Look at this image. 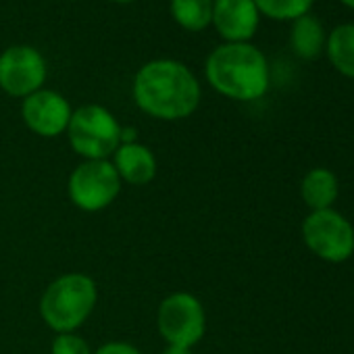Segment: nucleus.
<instances>
[{
    "label": "nucleus",
    "mask_w": 354,
    "mask_h": 354,
    "mask_svg": "<svg viewBox=\"0 0 354 354\" xmlns=\"http://www.w3.org/2000/svg\"><path fill=\"white\" fill-rule=\"evenodd\" d=\"M138 109L158 121H182L201 106V82L190 67L175 59H154L142 65L131 86Z\"/></svg>",
    "instance_id": "obj_1"
},
{
    "label": "nucleus",
    "mask_w": 354,
    "mask_h": 354,
    "mask_svg": "<svg viewBox=\"0 0 354 354\" xmlns=\"http://www.w3.org/2000/svg\"><path fill=\"white\" fill-rule=\"evenodd\" d=\"M205 75L215 92L238 102L259 100L271 86L269 61L250 42L219 44L207 57Z\"/></svg>",
    "instance_id": "obj_2"
},
{
    "label": "nucleus",
    "mask_w": 354,
    "mask_h": 354,
    "mask_svg": "<svg viewBox=\"0 0 354 354\" xmlns=\"http://www.w3.org/2000/svg\"><path fill=\"white\" fill-rule=\"evenodd\" d=\"M98 302V286L86 273H65L48 283L40 298V315L57 333L80 329Z\"/></svg>",
    "instance_id": "obj_3"
},
{
    "label": "nucleus",
    "mask_w": 354,
    "mask_h": 354,
    "mask_svg": "<svg viewBox=\"0 0 354 354\" xmlns=\"http://www.w3.org/2000/svg\"><path fill=\"white\" fill-rule=\"evenodd\" d=\"M67 138L84 160H109L121 146V125L102 104H82L73 111Z\"/></svg>",
    "instance_id": "obj_4"
},
{
    "label": "nucleus",
    "mask_w": 354,
    "mask_h": 354,
    "mask_svg": "<svg viewBox=\"0 0 354 354\" xmlns=\"http://www.w3.org/2000/svg\"><path fill=\"white\" fill-rule=\"evenodd\" d=\"M156 327L167 346L192 348L207 331L205 306L190 292H173L158 304Z\"/></svg>",
    "instance_id": "obj_5"
},
{
    "label": "nucleus",
    "mask_w": 354,
    "mask_h": 354,
    "mask_svg": "<svg viewBox=\"0 0 354 354\" xmlns=\"http://www.w3.org/2000/svg\"><path fill=\"white\" fill-rule=\"evenodd\" d=\"M302 240L325 263H346L354 254V225L335 209L310 211L302 221Z\"/></svg>",
    "instance_id": "obj_6"
},
{
    "label": "nucleus",
    "mask_w": 354,
    "mask_h": 354,
    "mask_svg": "<svg viewBox=\"0 0 354 354\" xmlns=\"http://www.w3.org/2000/svg\"><path fill=\"white\" fill-rule=\"evenodd\" d=\"M121 184L111 160H84L69 175L67 194L80 211L98 213L117 201Z\"/></svg>",
    "instance_id": "obj_7"
},
{
    "label": "nucleus",
    "mask_w": 354,
    "mask_h": 354,
    "mask_svg": "<svg viewBox=\"0 0 354 354\" xmlns=\"http://www.w3.org/2000/svg\"><path fill=\"white\" fill-rule=\"evenodd\" d=\"M46 59L30 44H13L0 53V90L13 98H28L44 88Z\"/></svg>",
    "instance_id": "obj_8"
},
{
    "label": "nucleus",
    "mask_w": 354,
    "mask_h": 354,
    "mask_svg": "<svg viewBox=\"0 0 354 354\" xmlns=\"http://www.w3.org/2000/svg\"><path fill=\"white\" fill-rule=\"evenodd\" d=\"M73 109L69 100L57 90H38L24 98L21 117L30 131L40 138H57L67 131Z\"/></svg>",
    "instance_id": "obj_9"
},
{
    "label": "nucleus",
    "mask_w": 354,
    "mask_h": 354,
    "mask_svg": "<svg viewBox=\"0 0 354 354\" xmlns=\"http://www.w3.org/2000/svg\"><path fill=\"white\" fill-rule=\"evenodd\" d=\"M259 24L261 13L254 0H213L211 26L225 42H250Z\"/></svg>",
    "instance_id": "obj_10"
},
{
    "label": "nucleus",
    "mask_w": 354,
    "mask_h": 354,
    "mask_svg": "<svg viewBox=\"0 0 354 354\" xmlns=\"http://www.w3.org/2000/svg\"><path fill=\"white\" fill-rule=\"evenodd\" d=\"M111 162L119 180L131 186H146L156 177V156L146 144L140 142L121 144Z\"/></svg>",
    "instance_id": "obj_11"
},
{
    "label": "nucleus",
    "mask_w": 354,
    "mask_h": 354,
    "mask_svg": "<svg viewBox=\"0 0 354 354\" xmlns=\"http://www.w3.org/2000/svg\"><path fill=\"white\" fill-rule=\"evenodd\" d=\"M300 196L310 211L333 209L339 196V182L335 173L325 167L310 169L300 182Z\"/></svg>",
    "instance_id": "obj_12"
},
{
    "label": "nucleus",
    "mask_w": 354,
    "mask_h": 354,
    "mask_svg": "<svg viewBox=\"0 0 354 354\" xmlns=\"http://www.w3.org/2000/svg\"><path fill=\"white\" fill-rule=\"evenodd\" d=\"M325 40H327L325 28L315 15L306 13V15L292 21L290 46H292L296 57H300L304 61L317 59L325 50Z\"/></svg>",
    "instance_id": "obj_13"
},
{
    "label": "nucleus",
    "mask_w": 354,
    "mask_h": 354,
    "mask_svg": "<svg viewBox=\"0 0 354 354\" xmlns=\"http://www.w3.org/2000/svg\"><path fill=\"white\" fill-rule=\"evenodd\" d=\"M325 53L337 73L354 80V24L335 26L327 34Z\"/></svg>",
    "instance_id": "obj_14"
},
{
    "label": "nucleus",
    "mask_w": 354,
    "mask_h": 354,
    "mask_svg": "<svg viewBox=\"0 0 354 354\" xmlns=\"http://www.w3.org/2000/svg\"><path fill=\"white\" fill-rule=\"evenodd\" d=\"M173 21L186 32H203L211 26L213 0H169Z\"/></svg>",
    "instance_id": "obj_15"
},
{
    "label": "nucleus",
    "mask_w": 354,
    "mask_h": 354,
    "mask_svg": "<svg viewBox=\"0 0 354 354\" xmlns=\"http://www.w3.org/2000/svg\"><path fill=\"white\" fill-rule=\"evenodd\" d=\"M315 0H254L261 15L275 21H294L310 13Z\"/></svg>",
    "instance_id": "obj_16"
},
{
    "label": "nucleus",
    "mask_w": 354,
    "mask_h": 354,
    "mask_svg": "<svg viewBox=\"0 0 354 354\" xmlns=\"http://www.w3.org/2000/svg\"><path fill=\"white\" fill-rule=\"evenodd\" d=\"M53 354H92L94 350L90 348V344L77 335L75 331L71 333H57V337L53 339Z\"/></svg>",
    "instance_id": "obj_17"
},
{
    "label": "nucleus",
    "mask_w": 354,
    "mask_h": 354,
    "mask_svg": "<svg viewBox=\"0 0 354 354\" xmlns=\"http://www.w3.org/2000/svg\"><path fill=\"white\" fill-rule=\"evenodd\" d=\"M92 354H142V350L129 342H106L100 348H96Z\"/></svg>",
    "instance_id": "obj_18"
},
{
    "label": "nucleus",
    "mask_w": 354,
    "mask_h": 354,
    "mask_svg": "<svg viewBox=\"0 0 354 354\" xmlns=\"http://www.w3.org/2000/svg\"><path fill=\"white\" fill-rule=\"evenodd\" d=\"M162 354H192V348H182V346H167Z\"/></svg>",
    "instance_id": "obj_19"
},
{
    "label": "nucleus",
    "mask_w": 354,
    "mask_h": 354,
    "mask_svg": "<svg viewBox=\"0 0 354 354\" xmlns=\"http://www.w3.org/2000/svg\"><path fill=\"white\" fill-rule=\"evenodd\" d=\"M342 5H346V7H350V9H354V0H339Z\"/></svg>",
    "instance_id": "obj_20"
},
{
    "label": "nucleus",
    "mask_w": 354,
    "mask_h": 354,
    "mask_svg": "<svg viewBox=\"0 0 354 354\" xmlns=\"http://www.w3.org/2000/svg\"><path fill=\"white\" fill-rule=\"evenodd\" d=\"M111 3H119V5H127V3H133V0H111Z\"/></svg>",
    "instance_id": "obj_21"
}]
</instances>
